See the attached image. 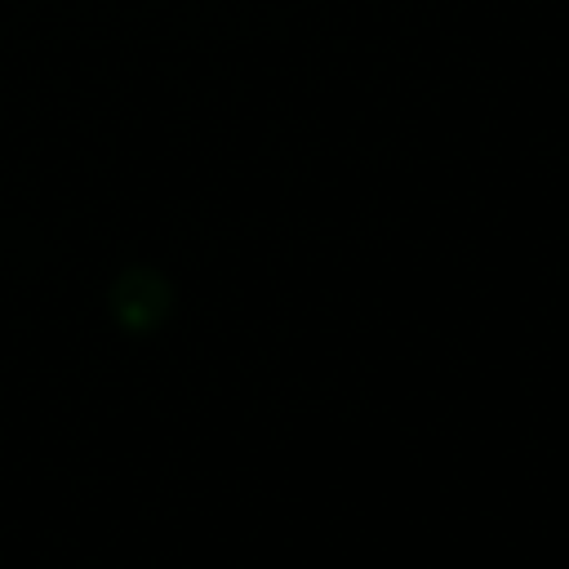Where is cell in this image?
<instances>
[{
    "label": "cell",
    "instance_id": "1",
    "mask_svg": "<svg viewBox=\"0 0 569 569\" xmlns=\"http://www.w3.org/2000/svg\"><path fill=\"white\" fill-rule=\"evenodd\" d=\"M111 320L129 333H156L173 316V284L156 267H124L107 289Z\"/></svg>",
    "mask_w": 569,
    "mask_h": 569
}]
</instances>
